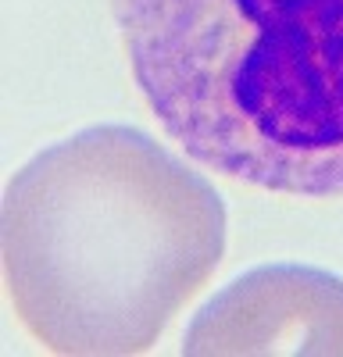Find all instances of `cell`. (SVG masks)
Returning <instances> with one entry per match:
<instances>
[{
	"label": "cell",
	"mask_w": 343,
	"mask_h": 357,
	"mask_svg": "<svg viewBox=\"0 0 343 357\" xmlns=\"http://www.w3.org/2000/svg\"><path fill=\"white\" fill-rule=\"evenodd\" d=\"M183 354H343V279L286 261L250 268L193 314Z\"/></svg>",
	"instance_id": "cell-3"
},
{
	"label": "cell",
	"mask_w": 343,
	"mask_h": 357,
	"mask_svg": "<svg viewBox=\"0 0 343 357\" xmlns=\"http://www.w3.org/2000/svg\"><path fill=\"white\" fill-rule=\"evenodd\" d=\"M168 139L236 183L343 197V0H111Z\"/></svg>",
	"instance_id": "cell-2"
},
{
	"label": "cell",
	"mask_w": 343,
	"mask_h": 357,
	"mask_svg": "<svg viewBox=\"0 0 343 357\" xmlns=\"http://www.w3.org/2000/svg\"><path fill=\"white\" fill-rule=\"evenodd\" d=\"M0 243L15 314L54 354L151 350L211 279L225 204L136 126H90L43 146L8 183Z\"/></svg>",
	"instance_id": "cell-1"
}]
</instances>
